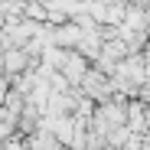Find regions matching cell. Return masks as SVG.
<instances>
[{
	"instance_id": "cell-1",
	"label": "cell",
	"mask_w": 150,
	"mask_h": 150,
	"mask_svg": "<svg viewBox=\"0 0 150 150\" xmlns=\"http://www.w3.org/2000/svg\"><path fill=\"white\" fill-rule=\"evenodd\" d=\"M91 101H108V98L114 95V79L108 72H101V69H88V75L82 79V85H79Z\"/></svg>"
},
{
	"instance_id": "cell-3",
	"label": "cell",
	"mask_w": 150,
	"mask_h": 150,
	"mask_svg": "<svg viewBox=\"0 0 150 150\" xmlns=\"http://www.w3.org/2000/svg\"><path fill=\"white\" fill-rule=\"evenodd\" d=\"M0 52H4V39H0Z\"/></svg>"
},
{
	"instance_id": "cell-2",
	"label": "cell",
	"mask_w": 150,
	"mask_h": 150,
	"mask_svg": "<svg viewBox=\"0 0 150 150\" xmlns=\"http://www.w3.org/2000/svg\"><path fill=\"white\" fill-rule=\"evenodd\" d=\"M59 72L69 79V85H72V88H79V85H82V79L88 75V59L79 52V49H62Z\"/></svg>"
}]
</instances>
